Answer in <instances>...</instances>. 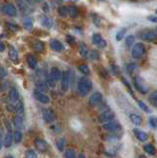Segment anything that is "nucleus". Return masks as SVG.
Segmentation results:
<instances>
[{
    "mask_svg": "<svg viewBox=\"0 0 157 158\" xmlns=\"http://www.w3.org/2000/svg\"><path fill=\"white\" fill-rule=\"evenodd\" d=\"M92 89V82L86 77H81L77 84V91L80 96H86Z\"/></svg>",
    "mask_w": 157,
    "mask_h": 158,
    "instance_id": "f257e3e1",
    "label": "nucleus"
},
{
    "mask_svg": "<svg viewBox=\"0 0 157 158\" xmlns=\"http://www.w3.org/2000/svg\"><path fill=\"white\" fill-rule=\"evenodd\" d=\"M133 84L137 91H139L140 93H142V94H146V93L149 91L148 85H147V83L145 82V80L141 78V77H136V79L133 80Z\"/></svg>",
    "mask_w": 157,
    "mask_h": 158,
    "instance_id": "f03ea898",
    "label": "nucleus"
},
{
    "mask_svg": "<svg viewBox=\"0 0 157 158\" xmlns=\"http://www.w3.org/2000/svg\"><path fill=\"white\" fill-rule=\"evenodd\" d=\"M144 53H145V49H144V45L141 43H137L133 46V49L131 50V54H133V57L136 59H140Z\"/></svg>",
    "mask_w": 157,
    "mask_h": 158,
    "instance_id": "7ed1b4c3",
    "label": "nucleus"
},
{
    "mask_svg": "<svg viewBox=\"0 0 157 158\" xmlns=\"http://www.w3.org/2000/svg\"><path fill=\"white\" fill-rule=\"evenodd\" d=\"M5 124H6V128H7V131H6V134L4 137V145L6 147H9L12 144V141H13V133H12L10 122L6 121Z\"/></svg>",
    "mask_w": 157,
    "mask_h": 158,
    "instance_id": "20e7f679",
    "label": "nucleus"
},
{
    "mask_svg": "<svg viewBox=\"0 0 157 158\" xmlns=\"http://www.w3.org/2000/svg\"><path fill=\"white\" fill-rule=\"evenodd\" d=\"M1 10L4 14L8 15V16H12V17L17 16V9H16L14 5L10 4V3H5V4L2 6Z\"/></svg>",
    "mask_w": 157,
    "mask_h": 158,
    "instance_id": "39448f33",
    "label": "nucleus"
},
{
    "mask_svg": "<svg viewBox=\"0 0 157 158\" xmlns=\"http://www.w3.org/2000/svg\"><path fill=\"white\" fill-rule=\"evenodd\" d=\"M70 86V73L69 71H64L62 73V77H61V90L62 91L66 92L67 90L69 89Z\"/></svg>",
    "mask_w": 157,
    "mask_h": 158,
    "instance_id": "423d86ee",
    "label": "nucleus"
},
{
    "mask_svg": "<svg viewBox=\"0 0 157 158\" xmlns=\"http://www.w3.org/2000/svg\"><path fill=\"white\" fill-rule=\"evenodd\" d=\"M114 117H115L114 112L108 110V111L103 112L100 116H99V121H100L101 122H104V124H106V122H109L113 121Z\"/></svg>",
    "mask_w": 157,
    "mask_h": 158,
    "instance_id": "0eeeda50",
    "label": "nucleus"
},
{
    "mask_svg": "<svg viewBox=\"0 0 157 158\" xmlns=\"http://www.w3.org/2000/svg\"><path fill=\"white\" fill-rule=\"evenodd\" d=\"M103 128L105 131H111V133H115V131H118L121 128V125L118 124V122H106V124H103Z\"/></svg>",
    "mask_w": 157,
    "mask_h": 158,
    "instance_id": "6e6552de",
    "label": "nucleus"
},
{
    "mask_svg": "<svg viewBox=\"0 0 157 158\" xmlns=\"http://www.w3.org/2000/svg\"><path fill=\"white\" fill-rule=\"evenodd\" d=\"M41 114H43L44 121L46 122H47V124H50V122H54V120H56V117H54V113L50 109H44Z\"/></svg>",
    "mask_w": 157,
    "mask_h": 158,
    "instance_id": "1a4fd4ad",
    "label": "nucleus"
},
{
    "mask_svg": "<svg viewBox=\"0 0 157 158\" xmlns=\"http://www.w3.org/2000/svg\"><path fill=\"white\" fill-rule=\"evenodd\" d=\"M102 101V94L100 92H95L94 94H92L89 98V105L92 107L99 105Z\"/></svg>",
    "mask_w": 157,
    "mask_h": 158,
    "instance_id": "9d476101",
    "label": "nucleus"
},
{
    "mask_svg": "<svg viewBox=\"0 0 157 158\" xmlns=\"http://www.w3.org/2000/svg\"><path fill=\"white\" fill-rule=\"evenodd\" d=\"M35 146H36L37 149H39L41 152H44V151L47 150L49 145H47V141H44V139H41V138H37L35 139Z\"/></svg>",
    "mask_w": 157,
    "mask_h": 158,
    "instance_id": "9b49d317",
    "label": "nucleus"
},
{
    "mask_svg": "<svg viewBox=\"0 0 157 158\" xmlns=\"http://www.w3.org/2000/svg\"><path fill=\"white\" fill-rule=\"evenodd\" d=\"M34 96L38 101L43 103V104H47V103H50V98L47 97V95H44L43 93H41L40 91H38L37 89L34 91Z\"/></svg>",
    "mask_w": 157,
    "mask_h": 158,
    "instance_id": "f8f14e48",
    "label": "nucleus"
},
{
    "mask_svg": "<svg viewBox=\"0 0 157 158\" xmlns=\"http://www.w3.org/2000/svg\"><path fill=\"white\" fill-rule=\"evenodd\" d=\"M8 97H9V100H10V102L12 103H17L19 101V92L18 90L16 88H11L9 90V93H8Z\"/></svg>",
    "mask_w": 157,
    "mask_h": 158,
    "instance_id": "ddd939ff",
    "label": "nucleus"
},
{
    "mask_svg": "<svg viewBox=\"0 0 157 158\" xmlns=\"http://www.w3.org/2000/svg\"><path fill=\"white\" fill-rule=\"evenodd\" d=\"M50 46L52 47V50H56V51H61L64 50V47H63V45L61 42L57 41V40H52L50 43Z\"/></svg>",
    "mask_w": 157,
    "mask_h": 158,
    "instance_id": "4468645a",
    "label": "nucleus"
},
{
    "mask_svg": "<svg viewBox=\"0 0 157 158\" xmlns=\"http://www.w3.org/2000/svg\"><path fill=\"white\" fill-rule=\"evenodd\" d=\"M141 39L146 42H154L157 40V35L154 32H145L141 35Z\"/></svg>",
    "mask_w": 157,
    "mask_h": 158,
    "instance_id": "2eb2a0df",
    "label": "nucleus"
},
{
    "mask_svg": "<svg viewBox=\"0 0 157 158\" xmlns=\"http://www.w3.org/2000/svg\"><path fill=\"white\" fill-rule=\"evenodd\" d=\"M133 134L136 138L140 141H145L147 139V134L143 131H140L138 128H133Z\"/></svg>",
    "mask_w": 157,
    "mask_h": 158,
    "instance_id": "dca6fc26",
    "label": "nucleus"
},
{
    "mask_svg": "<svg viewBox=\"0 0 157 158\" xmlns=\"http://www.w3.org/2000/svg\"><path fill=\"white\" fill-rule=\"evenodd\" d=\"M50 75H52V77L56 80V81H59V80H61L62 73L60 72V70L59 68H56V67H53L52 70H50Z\"/></svg>",
    "mask_w": 157,
    "mask_h": 158,
    "instance_id": "f3484780",
    "label": "nucleus"
},
{
    "mask_svg": "<svg viewBox=\"0 0 157 158\" xmlns=\"http://www.w3.org/2000/svg\"><path fill=\"white\" fill-rule=\"evenodd\" d=\"M36 86H37V90L40 91L41 93H46L49 91V86H47V83L44 81H38L36 83Z\"/></svg>",
    "mask_w": 157,
    "mask_h": 158,
    "instance_id": "a211bd4d",
    "label": "nucleus"
},
{
    "mask_svg": "<svg viewBox=\"0 0 157 158\" xmlns=\"http://www.w3.org/2000/svg\"><path fill=\"white\" fill-rule=\"evenodd\" d=\"M130 121L131 122H133V125H141V118H140V116L139 115H137V114H130Z\"/></svg>",
    "mask_w": 157,
    "mask_h": 158,
    "instance_id": "6ab92c4d",
    "label": "nucleus"
},
{
    "mask_svg": "<svg viewBox=\"0 0 157 158\" xmlns=\"http://www.w3.org/2000/svg\"><path fill=\"white\" fill-rule=\"evenodd\" d=\"M9 57H10V59L12 61H14V62H17L19 60V56H18V53L17 50H16L14 47H10L9 49Z\"/></svg>",
    "mask_w": 157,
    "mask_h": 158,
    "instance_id": "aec40b11",
    "label": "nucleus"
},
{
    "mask_svg": "<svg viewBox=\"0 0 157 158\" xmlns=\"http://www.w3.org/2000/svg\"><path fill=\"white\" fill-rule=\"evenodd\" d=\"M27 62H28V65L30 66L31 68H35L38 64V60L36 59L35 56L29 54V56H27Z\"/></svg>",
    "mask_w": 157,
    "mask_h": 158,
    "instance_id": "412c9836",
    "label": "nucleus"
},
{
    "mask_svg": "<svg viewBox=\"0 0 157 158\" xmlns=\"http://www.w3.org/2000/svg\"><path fill=\"white\" fill-rule=\"evenodd\" d=\"M41 25L47 29L52 28L53 25V20L50 17H44L43 19H41Z\"/></svg>",
    "mask_w": 157,
    "mask_h": 158,
    "instance_id": "4be33fe9",
    "label": "nucleus"
},
{
    "mask_svg": "<svg viewBox=\"0 0 157 158\" xmlns=\"http://www.w3.org/2000/svg\"><path fill=\"white\" fill-rule=\"evenodd\" d=\"M15 111L18 114V116H20L24 113V104H23V102L20 101V100L15 104Z\"/></svg>",
    "mask_w": 157,
    "mask_h": 158,
    "instance_id": "5701e85b",
    "label": "nucleus"
},
{
    "mask_svg": "<svg viewBox=\"0 0 157 158\" xmlns=\"http://www.w3.org/2000/svg\"><path fill=\"white\" fill-rule=\"evenodd\" d=\"M46 81H47V85L49 86L50 88H54V87H56V80L52 77L50 73L46 75Z\"/></svg>",
    "mask_w": 157,
    "mask_h": 158,
    "instance_id": "b1692460",
    "label": "nucleus"
},
{
    "mask_svg": "<svg viewBox=\"0 0 157 158\" xmlns=\"http://www.w3.org/2000/svg\"><path fill=\"white\" fill-rule=\"evenodd\" d=\"M14 125L15 128H17V131H20V128L23 125V119H22L20 116H16L14 118Z\"/></svg>",
    "mask_w": 157,
    "mask_h": 158,
    "instance_id": "393cba45",
    "label": "nucleus"
},
{
    "mask_svg": "<svg viewBox=\"0 0 157 158\" xmlns=\"http://www.w3.org/2000/svg\"><path fill=\"white\" fill-rule=\"evenodd\" d=\"M68 15L71 18H76V17H77L78 10H77V8H76V6H74V5L69 6V7H68Z\"/></svg>",
    "mask_w": 157,
    "mask_h": 158,
    "instance_id": "a878e982",
    "label": "nucleus"
},
{
    "mask_svg": "<svg viewBox=\"0 0 157 158\" xmlns=\"http://www.w3.org/2000/svg\"><path fill=\"white\" fill-rule=\"evenodd\" d=\"M23 26L26 30L30 31L32 28H33V21H32L31 18H24L23 20Z\"/></svg>",
    "mask_w": 157,
    "mask_h": 158,
    "instance_id": "bb28decb",
    "label": "nucleus"
},
{
    "mask_svg": "<svg viewBox=\"0 0 157 158\" xmlns=\"http://www.w3.org/2000/svg\"><path fill=\"white\" fill-rule=\"evenodd\" d=\"M57 12H59V15L60 16V17H66V16L68 15V8L64 5L59 6Z\"/></svg>",
    "mask_w": 157,
    "mask_h": 158,
    "instance_id": "cd10ccee",
    "label": "nucleus"
},
{
    "mask_svg": "<svg viewBox=\"0 0 157 158\" xmlns=\"http://www.w3.org/2000/svg\"><path fill=\"white\" fill-rule=\"evenodd\" d=\"M103 40H104V39L102 38V36H101L100 34H97V33H96V34H94V35L92 36V42H93V44H94V45H97V46H99V45H100V43H101V42L103 41Z\"/></svg>",
    "mask_w": 157,
    "mask_h": 158,
    "instance_id": "c85d7f7f",
    "label": "nucleus"
},
{
    "mask_svg": "<svg viewBox=\"0 0 157 158\" xmlns=\"http://www.w3.org/2000/svg\"><path fill=\"white\" fill-rule=\"evenodd\" d=\"M79 53L81 54L82 57H86L87 56V47H86V45L84 43H80L79 45Z\"/></svg>",
    "mask_w": 157,
    "mask_h": 158,
    "instance_id": "c756f323",
    "label": "nucleus"
},
{
    "mask_svg": "<svg viewBox=\"0 0 157 158\" xmlns=\"http://www.w3.org/2000/svg\"><path fill=\"white\" fill-rule=\"evenodd\" d=\"M144 150H145L148 154H150V155H154L156 153L155 148L152 144H145V145H144Z\"/></svg>",
    "mask_w": 157,
    "mask_h": 158,
    "instance_id": "7c9ffc66",
    "label": "nucleus"
},
{
    "mask_svg": "<svg viewBox=\"0 0 157 158\" xmlns=\"http://www.w3.org/2000/svg\"><path fill=\"white\" fill-rule=\"evenodd\" d=\"M149 102L152 106L157 108V92H153L149 96Z\"/></svg>",
    "mask_w": 157,
    "mask_h": 158,
    "instance_id": "2f4dec72",
    "label": "nucleus"
},
{
    "mask_svg": "<svg viewBox=\"0 0 157 158\" xmlns=\"http://www.w3.org/2000/svg\"><path fill=\"white\" fill-rule=\"evenodd\" d=\"M56 145L57 149H59V151H63V150H64V146H65L64 139H63V138H59V139H57Z\"/></svg>",
    "mask_w": 157,
    "mask_h": 158,
    "instance_id": "473e14b6",
    "label": "nucleus"
},
{
    "mask_svg": "<svg viewBox=\"0 0 157 158\" xmlns=\"http://www.w3.org/2000/svg\"><path fill=\"white\" fill-rule=\"evenodd\" d=\"M33 47H34V50H38V51H41V50H44V44L41 43V41H36V42H34Z\"/></svg>",
    "mask_w": 157,
    "mask_h": 158,
    "instance_id": "72a5a7b5",
    "label": "nucleus"
},
{
    "mask_svg": "<svg viewBox=\"0 0 157 158\" xmlns=\"http://www.w3.org/2000/svg\"><path fill=\"white\" fill-rule=\"evenodd\" d=\"M22 139V134L20 131H15L13 133V140L15 143H19Z\"/></svg>",
    "mask_w": 157,
    "mask_h": 158,
    "instance_id": "f704fd0d",
    "label": "nucleus"
},
{
    "mask_svg": "<svg viewBox=\"0 0 157 158\" xmlns=\"http://www.w3.org/2000/svg\"><path fill=\"white\" fill-rule=\"evenodd\" d=\"M124 36H126V29H124V28L121 29L120 31H118V33L116 35V40L118 42H120V41H121L124 38Z\"/></svg>",
    "mask_w": 157,
    "mask_h": 158,
    "instance_id": "c9c22d12",
    "label": "nucleus"
},
{
    "mask_svg": "<svg viewBox=\"0 0 157 158\" xmlns=\"http://www.w3.org/2000/svg\"><path fill=\"white\" fill-rule=\"evenodd\" d=\"M134 44V37L133 36V35H130V36H127L126 38V45L127 47V49L130 47H133Z\"/></svg>",
    "mask_w": 157,
    "mask_h": 158,
    "instance_id": "e433bc0d",
    "label": "nucleus"
},
{
    "mask_svg": "<svg viewBox=\"0 0 157 158\" xmlns=\"http://www.w3.org/2000/svg\"><path fill=\"white\" fill-rule=\"evenodd\" d=\"M64 157L65 158H75L74 150L71 149V148H68V149H66L65 152H64Z\"/></svg>",
    "mask_w": 157,
    "mask_h": 158,
    "instance_id": "4c0bfd02",
    "label": "nucleus"
},
{
    "mask_svg": "<svg viewBox=\"0 0 157 158\" xmlns=\"http://www.w3.org/2000/svg\"><path fill=\"white\" fill-rule=\"evenodd\" d=\"M136 64L133 62H130L127 65V72L129 74H131L136 70Z\"/></svg>",
    "mask_w": 157,
    "mask_h": 158,
    "instance_id": "58836bf2",
    "label": "nucleus"
},
{
    "mask_svg": "<svg viewBox=\"0 0 157 158\" xmlns=\"http://www.w3.org/2000/svg\"><path fill=\"white\" fill-rule=\"evenodd\" d=\"M78 69L80 70V72H82L83 74H89V72H90L89 67L86 65V64H81V65H79Z\"/></svg>",
    "mask_w": 157,
    "mask_h": 158,
    "instance_id": "ea45409f",
    "label": "nucleus"
},
{
    "mask_svg": "<svg viewBox=\"0 0 157 158\" xmlns=\"http://www.w3.org/2000/svg\"><path fill=\"white\" fill-rule=\"evenodd\" d=\"M25 156L26 158H38V155L37 153L35 152L34 150H27L26 152H25Z\"/></svg>",
    "mask_w": 157,
    "mask_h": 158,
    "instance_id": "a19ab883",
    "label": "nucleus"
},
{
    "mask_svg": "<svg viewBox=\"0 0 157 158\" xmlns=\"http://www.w3.org/2000/svg\"><path fill=\"white\" fill-rule=\"evenodd\" d=\"M149 125L152 128H157V117H150L149 118Z\"/></svg>",
    "mask_w": 157,
    "mask_h": 158,
    "instance_id": "79ce46f5",
    "label": "nucleus"
},
{
    "mask_svg": "<svg viewBox=\"0 0 157 158\" xmlns=\"http://www.w3.org/2000/svg\"><path fill=\"white\" fill-rule=\"evenodd\" d=\"M137 104H138V106L140 107V109H142L144 112H146V113H148L149 112V109H148V107H147V106L144 104V103L142 102V101H137Z\"/></svg>",
    "mask_w": 157,
    "mask_h": 158,
    "instance_id": "37998d69",
    "label": "nucleus"
},
{
    "mask_svg": "<svg viewBox=\"0 0 157 158\" xmlns=\"http://www.w3.org/2000/svg\"><path fill=\"white\" fill-rule=\"evenodd\" d=\"M90 57H91L92 59H94V60L99 59V53H98L97 50H91L90 51Z\"/></svg>",
    "mask_w": 157,
    "mask_h": 158,
    "instance_id": "c03bdc74",
    "label": "nucleus"
},
{
    "mask_svg": "<svg viewBox=\"0 0 157 158\" xmlns=\"http://www.w3.org/2000/svg\"><path fill=\"white\" fill-rule=\"evenodd\" d=\"M7 27L9 28V29H11V30H13L14 32H16V31H18L19 30V27L17 25H14V24H11V23H7Z\"/></svg>",
    "mask_w": 157,
    "mask_h": 158,
    "instance_id": "a18cd8bd",
    "label": "nucleus"
},
{
    "mask_svg": "<svg viewBox=\"0 0 157 158\" xmlns=\"http://www.w3.org/2000/svg\"><path fill=\"white\" fill-rule=\"evenodd\" d=\"M7 75V72H6V70L3 68V67L0 66V78H3V77H5Z\"/></svg>",
    "mask_w": 157,
    "mask_h": 158,
    "instance_id": "49530a36",
    "label": "nucleus"
},
{
    "mask_svg": "<svg viewBox=\"0 0 157 158\" xmlns=\"http://www.w3.org/2000/svg\"><path fill=\"white\" fill-rule=\"evenodd\" d=\"M66 41L68 42V44H73L74 43V38H73L72 36H70V35H67L66 36Z\"/></svg>",
    "mask_w": 157,
    "mask_h": 158,
    "instance_id": "de8ad7c7",
    "label": "nucleus"
},
{
    "mask_svg": "<svg viewBox=\"0 0 157 158\" xmlns=\"http://www.w3.org/2000/svg\"><path fill=\"white\" fill-rule=\"evenodd\" d=\"M93 20H94V24H95V25L100 26V19L98 18L97 15H96V17H95V15L93 16Z\"/></svg>",
    "mask_w": 157,
    "mask_h": 158,
    "instance_id": "09e8293b",
    "label": "nucleus"
},
{
    "mask_svg": "<svg viewBox=\"0 0 157 158\" xmlns=\"http://www.w3.org/2000/svg\"><path fill=\"white\" fill-rule=\"evenodd\" d=\"M149 21L153 22V23H157V17L156 16H149V17H147Z\"/></svg>",
    "mask_w": 157,
    "mask_h": 158,
    "instance_id": "8fccbe9b",
    "label": "nucleus"
},
{
    "mask_svg": "<svg viewBox=\"0 0 157 158\" xmlns=\"http://www.w3.org/2000/svg\"><path fill=\"white\" fill-rule=\"evenodd\" d=\"M106 46H107V43H106V41L105 40H103V41H102L101 42V43H100V45H99V47H101V49H103V47H105Z\"/></svg>",
    "mask_w": 157,
    "mask_h": 158,
    "instance_id": "3c124183",
    "label": "nucleus"
},
{
    "mask_svg": "<svg viewBox=\"0 0 157 158\" xmlns=\"http://www.w3.org/2000/svg\"><path fill=\"white\" fill-rule=\"evenodd\" d=\"M3 143H4V139L2 138V134H1V131H0V150H1Z\"/></svg>",
    "mask_w": 157,
    "mask_h": 158,
    "instance_id": "603ef678",
    "label": "nucleus"
},
{
    "mask_svg": "<svg viewBox=\"0 0 157 158\" xmlns=\"http://www.w3.org/2000/svg\"><path fill=\"white\" fill-rule=\"evenodd\" d=\"M44 12H49V10H50V8H49V5L47 4H44Z\"/></svg>",
    "mask_w": 157,
    "mask_h": 158,
    "instance_id": "864d4df0",
    "label": "nucleus"
},
{
    "mask_svg": "<svg viewBox=\"0 0 157 158\" xmlns=\"http://www.w3.org/2000/svg\"><path fill=\"white\" fill-rule=\"evenodd\" d=\"M5 50V47H4V45H3L1 42H0V51H3Z\"/></svg>",
    "mask_w": 157,
    "mask_h": 158,
    "instance_id": "5fc2aeb1",
    "label": "nucleus"
},
{
    "mask_svg": "<svg viewBox=\"0 0 157 158\" xmlns=\"http://www.w3.org/2000/svg\"><path fill=\"white\" fill-rule=\"evenodd\" d=\"M77 158H86V157H85V155H84V154H83V153H80Z\"/></svg>",
    "mask_w": 157,
    "mask_h": 158,
    "instance_id": "6e6d98bb",
    "label": "nucleus"
},
{
    "mask_svg": "<svg viewBox=\"0 0 157 158\" xmlns=\"http://www.w3.org/2000/svg\"><path fill=\"white\" fill-rule=\"evenodd\" d=\"M138 158H146V157H145V156H144V155H140V156H139Z\"/></svg>",
    "mask_w": 157,
    "mask_h": 158,
    "instance_id": "4d7b16f0",
    "label": "nucleus"
},
{
    "mask_svg": "<svg viewBox=\"0 0 157 158\" xmlns=\"http://www.w3.org/2000/svg\"><path fill=\"white\" fill-rule=\"evenodd\" d=\"M156 15H157V10H156Z\"/></svg>",
    "mask_w": 157,
    "mask_h": 158,
    "instance_id": "13d9d810",
    "label": "nucleus"
}]
</instances>
